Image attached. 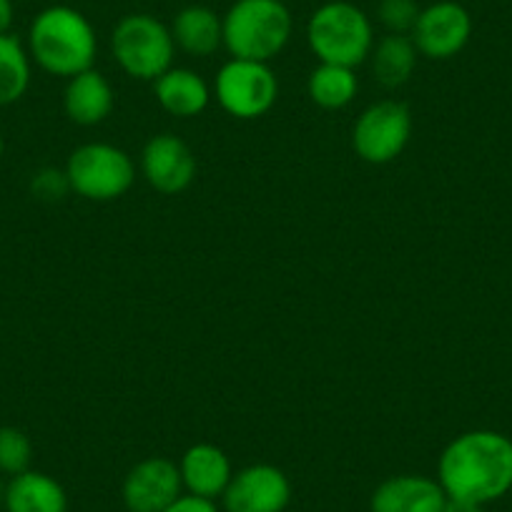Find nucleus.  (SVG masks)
<instances>
[{
    "instance_id": "f257e3e1",
    "label": "nucleus",
    "mask_w": 512,
    "mask_h": 512,
    "mask_svg": "<svg viewBox=\"0 0 512 512\" xmlns=\"http://www.w3.org/2000/svg\"><path fill=\"white\" fill-rule=\"evenodd\" d=\"M437 482L457 500L477 505L500 500L512 490V440L492 430L455 437L437 462Z\"/></svg>"
},
{
    "instance_id": "f03ea898",
    "label": "nucleus",
    "mask_w": 512,
    "mask_h": 512,
    "mask_svg": "<svg viewBox=\"0 0 512 512\" xmlns=\"http://www.w3.org/2000/svg\"><path fill=\"white\" fill-rule=\"evenodd\" d=\"M28 53L51 76L73 78L93 68L98 53L96 31L76 8L51 6L33 18Z\"/></svg>"
},
{
    "instance_id": "7ed1b4c3",
    "label": "nucleus",
    "mask_w": 512,
    "mask_h": 512,
    "mask_svg": "<svg viewBox=\"0 0 512 512\" xmlns=\"http://www.w3.org/2000/svg\"><path fill=\"white\" fill-rule=\"evenodd\" d=\"M292 28L284 0H236L224 16V48L231 58L269 63L287 48Z\"/></svg>"
},
{
    "instance_id": "20e7f679",
    "label": "nucleus",
    "mask_w": 512,
    "mask_h": 512,
    "mask_svg": "<svg viewBox=\"0 0 512 512\" xmlns=\"http://www.w3.org/2000/svg\"><path fill=\"white\" fill-rule=\"evenodd\" d=\"M307 43L319 63L357 68L372 53L374 28L362 8L347 0H332L309 18Z\"/></svg>"
},
{
    "instance_id": "39448f33",
    "label": "nucleus",
    "mask_w": 512,
    "mask_h": 512,
    "mask_svg": "<svg viewBox=\"0 0 512 512\" xmlns=\"http://www.w3.org/2000/svg\"><path fill=\"white\" fill-rule=\"evenodd\" d=\"M111 53L123 73L139 81H156L174 68L176 43L171 28L149 13L121 18L111 33Z\"/></svg>"
},
{
    "instance_id": "423d86ee",
    "label": "nucleus",
    "mask_w": 512,
    "mask_h": 512,
    "mask_svg": "<svg viewBox=\"0 0 512 512\" xmlns=\"http://www.w3.org/2000/svg\"><path fill=\"white\" fill-rule=\"evenodd\" d=\"M66 179L71 191L83 199L113 201L134 186L136 166L118 146L83 144L68 159Z\"/></svg>"
},
{
    "instance_id": "0eeeda50",
    "label": "nucleus",
    "mask_w": 512,
    "mask_h": 512,
    "mask_svg": "<svg viewBox=\"0 0 512 512\" xmlns=\"http://www.w3.org/2000/svg\"><path fill=\"white\" fill-rule=\"evenodd\" d=\"M214 96L229 116L251 121L272 111L279 98V81L269 63L231 58L216 73Z\"/></svg>"
},
{
    "instance_id": "6e6552de",
    "label": "nucleus",
    "mask_w": 512,
    "mask_h": 512,
    "mask_svg": "<svg viewBox=\"0 0 512 512\" xmlns=\"http://www.w3.org/2000/svg\"><path fill=\"white\" fill-rule=\"evenodd\" d=\"M412 136V113L400 101H379L364 108L352 131V146L367 164H390Z\"/></svg>"
},
{
    "instance_id": "1a4fd4ad",
    "label": "nucleus",
    "mask_w": 512,
    "mask_h": 512,
    "mask_svg": "<svg viewBox=\"0 0 512 512\" xmlns=\"http://www.w3.org/2000/svg\"><path fill=\"white\" fill-rule=\"evenodd\" d=\"M472 36V18L465 6L455 0H440L422 8L410 38L420 56L432 61H447L467 46Z\"/></svg>"
},
{
    "instance_id": "9d476101",
    "label": "nucleus",
    "mask_w": 512,
    "mask_h": 512,
    "mask_svg": "<svg viewBox=\"0 0 512 512\" xmlns=\"http://www.w3.org/2000/svg\"><path fill=\"white\" fill-rule=\"evenodd\" d=\"M221 500L226 512H284L292 500V482L274 465H249L234 472Z\"/></svg>"
},
{
    "instance_id": "9b49d317",
    "label": "nucleus",
    "mask_w": 512,
    "mask_h": 512,
    "mask_svg": "<svg viewBox=\"0 0 512 512\" xmlns=\"http://www.w3.org/2000/svg\"><path fill=\"white\" fill-rule=\"evenodd\" d=\"M121 495L128 512H164L184 495L179 465L166 457L141 460L123 480Z\"/></svg>"
},
{
    "instance_id": "f8f14e48",
    "label": "nucleus",
    "mask_w": 512,
    "mask_h": 512,
    "mask_svg": "<svg viewBox=\"0 0 512 512\" xmlns=\"http://www.w3.org/2000/svg\"><path fill=\"white\" fill-rule=\"evenodd\" d=\"M141 174L159 194H181L196 179V156L179 136L159 134L141 151Z\"/></svg>"
},
{
    "instance_id": "ddd939ff",
    "label": "nucleus",
    "mask_w": 512,
    "mask_h": 512,
    "mask_svg": "<svg viewBox=\"0 0 512 512\" xmlns=\"http://www.w3.org/2000/svg\"><path fill=\"white\" fill-rule=\"evenodd\" d=\"M447 492L432 477L395 475L379 482L369 497L372 512H442Z\"/></svg>"
},
{
    "instance_id": "4468645a",
    "label": "nucleus",
    "mask_w": 512,
    "mask_h": 512,
    "mask_svg": "<svg viewBox=\"0 0 512 512\" xmlns=\"http://www.w3.org/2000/svg\"><path fill=\"white\" fill-rule=\"evenodd\" d=\"M181 482L189 495L206 497V500H216L226 492L234 470H231V460L221 447L209 445V442H199L191 445L184 452L179 462Z\"/></svg>"
},
{
    "instance_id": "2eb2a0df",
    "label": "nucleus",
    "mask_w": 512,
    "mask_h": 512,
    "mask_svg": "<svg viewBox=\"0 0 512 512\" xmlns=\"http://www.w3.org/2000/svg\"><path fill=\"white\" fill-rule=\"evenodd\" d=\"M116 106V93L103 73L96 68L78 73L68 78V86L63 91V108L66 116L78 126H96L111 116Z\"/></svg>"
},
{
    "instance_id": "dca6fc26",
    "label": "nucleus",
    "mask_w": 512,
    "mask_h": 512,
    "mask_svg": "<svg viewBox=\"0 0 512 512\" xmlns=\"http://www.w3.org/2000/svg\"><path fill=\"white\" fill-rule=\"evenodd\" d=\"M169 28L176 48L194 58H206L224 46V18L206 6L181 8Z\"/></svg>"
},
{
    "instance_id": "f3484780",
    "label": "nucleus",
    "mask_w": 512,
    "mask_h": 512,
    "mask_svg": "<svg viewBox=\"0 0 512 512\" xmlns=\"http://www.w3.org/2000/svg\"><path fill=\"white\" fill-rule=\"evenodd\" d=\"M6 512H68V495L56 477L26 470L6 485Z\"/></svg>"
},
{
    "instance_id": "a211bd4d",
    "label": "nucleus",
    "mask_w": 512,
    "mask_h": 512,
    "mask_svg": "<svg viewBox=\"0 0 512 512\" xmlns=\"http://www.w3.org/2000/svg\"><path fill=\"white\" fill-rule=\"evenodd\" d=\"M154 93L159 106L176 118L199 116L211 101V88L189 68H169L154 81Z\"/></svg>"
},
{
    "instance_id": "6ab92c4d",
    "label": "nucleus",
    "mask_w": 512,
    "mask_h": 512,
    "mask_svg": "<svg viewBox=\"0 0 512 512\" xmlns=\"http://www.w3.org/2000/svg\"><path fill=\"white\" fill-rule=\"evenodd\" d=\"M417 56L420 51L410 36H397V33L384 36L382 41L374 43L372 53H369L374 78L387 88L405 86L415 73Z\"/></svg>"
},
{
    "instance_id": "aec40b11",
    "label": "nucleus",
    "mask_w": 512,
    "mask_h": 512,
    "mask_svg": "<svg viewBox=\"0 0 512 512\" xmlns=\"http://www.w3.org/2000/svg\"><path fill=\"white\" fill-rule=\"evenodd\" d=\"M309 98L319 108L337 111V108L349 106L359 91V81L354 76V68L334 66V63H319L307 81Z\"/></svg>"
},
{
    "instance_id": "412c9836",
    "label": "nucleus",
    "mask_w": 512,
    "mask_h": 512,
    "mask_svg": "<svg viewBox=\"0 0 512 512\" xmlns=\"http://www.w3.org/2000/svg\"><path fill=\"white\" fill-rule=\"evenodd\" d=\"M31 86V53L13 33L0 36V106L21 101Z\"/></svg>"
},
{
    "instance_id": "4be33fe9",
    "label": "nucleus",
    "mask_w": 512,
    "mask_h": 512,
    "mask_svg": "<svg viewBox=\"0 0 512 512\" xmlns=\"http://www.w3.org/2000/svg\"><path fill=\"white\" fill-rule=\"evenodd\" d=\"M31 437L18 427H0V475H21L31 470Z\"/></svg>"
},
{
    "instance_id": "5701e85b",
    "label": "nucleus",
    "mask_w": 512,
    "mask_h": 512,
    "mask_svg": "<svg viewBox=\"0 0 512 512\" xmlns=\"http://www.w3.org/2000/svg\"><path fill=\"white\" fill-rule=\"evenodd\" d=\"M422 8L417 0H379L377 18L384 28L397 36H410Z\"/></svg>"
},
{
    "instance_id": "b1692460",
    "label": "nucleus",
    "mask_w": 512,
    "mask_h": 512,
    "mask_svg": "<svg viewBox=\"0 0 512 512\" xmlns=\"http://www.w3.org/2000/svg\"><path fill=\"white\" fill-rule=\"evenodd\" d=\"M31 189H33V194L38 196V199L53 201V199H61L66 191H71V186H68L66 171L43 169V171H38L36 176H33Z\"/></svg>"
},
{
    "instance_id": "393cba45",
    "label": "nucleus",
    "mask_w": 512,
    "mask_h": 512,
    "mask_svg": "<svg viewBox=\"0 0 512 512\" xmlns=\"http://www.w3.org/2000/svg\"><path fill=\"white\" fill-rule=\"evenodd\" d=\"M164 512H221L216 507L214 500H206V497H196V495H181L179 500L171 502Z\"/></svg>"
},
{
    "instance_id": "a878e982",
    "label": "nucleus",
    "mask_w": 512,
    "mask_h": 512,
    "mask_svg": "<svg viewBox=\"0 0 512 512\" xmlns=\"http://www.w3.org/2000/svg\"><path fill=\"white\" fill-rule=\"evenodd\" d=\"M13 21H16V8H13V0H0V36L11 33Z\"/></svg>"
},
{
    "instance_id": "bb28decb",
    "label": "nucleus",
    "mask_w": 512,
    "mask_h": 512,
    "mask_svg": "<svg viewBox=\"0 0 512 512\" xmlns=\"http://www.w3.org/2000/svg\"><path fill=\"white\" fill-rule=\"evenodd\" d=\"M442 512H482V505L470 500H457V497H447Z\"/></svg>"
},
{
    "instance_id": "cd10ccee",
    "label": "nucleus",
    "mask_w": 512,
    "mask_h": 512,
    "mask_svg": "<svg viewBox=\"0 0 512 512\" xmlns=\"http://www.w3.org/2000/svg\"><path fill=\"white\" fill-rule=\"evenodd\" d=\"M3 500H6V482L0 477V507H3Z\"/></svg>"
},
{
    "instance_id": "c85d7f7f",
    "label": "nucleus",
    "mask_w": 512,
    "mask_h": 512,
    "mask_svg": "<svg viewBox=\"0 0 512 512\" xmlns=\"http://www.w3.org/2000/svg\"><path fill=\"white\" fill-rule=\"evenodd\" d=\"M3 151H6V141H3V134H0V159H3Z\"/></svg>"
}]
</instances>
